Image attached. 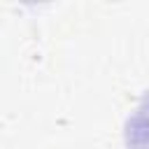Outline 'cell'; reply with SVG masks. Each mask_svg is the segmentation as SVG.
<instances>
[{
    "instance_id": "6da1fadb",
    "label": "cell",
    "mask_w": 149,
    "mask_h": 149,
    "mask_svg": "<svg viewBox=\"0 0 149 149\" xmlns=\"http://www.w3.org/2000/svg\"><path fill=\"white\" fill-rule=\"evenodd\" d=\"M126 147L149 149V91L142 95L137 109L126 121Z\"/></svg>"
}]
</instances>
